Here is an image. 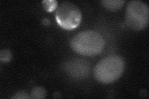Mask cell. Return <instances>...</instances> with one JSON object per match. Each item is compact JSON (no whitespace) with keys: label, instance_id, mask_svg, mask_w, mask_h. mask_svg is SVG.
Returning <instances> with one entry per match:
<instances>
[{"label":"cell","instance_id":"cell-1","mask_svg":"<svg viewBox=\"0 0 149 99\" xmlns=\"http://www.w3.org/2000/svg\"><path fill=\"white\" fill-rule=\"evenodd\" d=\"M70 46L78 54L93 56L101 52L104 46V41L100 33L94 30H85L73 37Z\"/></svg>","mask_w":149,"mask_h":99},{"label":"cell","instance_id":"cell-2","mask_svg":"<svg viewBox=\"0 0 149 99\" xmlns=\"http://www.w3.org/2000/svg\"><path fill=\"white\" fill-rule=\"evenodd\" d=\"M124 61L120 56H106L95 66L94 76L97 81L101 83H111L120 77L124 72Z\"/></svg>","mask_w":149,"mask_h":99},{"label":"cell","instance_id":"cell-3","mask_svg":"<svg viewBox=\"0 0 149 99\" xmlns=\"http://www.w3.org/2000/svg\"><path fill=\"white\" fill-rule=\"evenodd\" d=\"M125 19L127 26L134 30H142L147 27L149 21V8L140 0H133L127 5Z\"/></svg>","mask_w":149,"mask_h":99},{"label":"cell","instance_id":"cell-4","mask_svg":"<svg viewBox=\"0 0 149 99\" xmlns=\"http://www.w3.org/2000/svg\"><path fill=\"white\" fill-rule=\"evenodd\" d=\"M55 19L58 25L63 29L72 30L80 25L81 14L75 4L65 1L60 4L56 10Z\"/></svg>","mask_w":149,"mask_h":99},{"label":"cell","instance_id":"cell-5","mask_svg":"<svg viewBox=\"0 0 149 99\" xmlns=\"http://www.w3.org/2000/svg\"><path fill=\"white\" fill-rule=\"evenodd\" d=\"M125 2L124 0H103L101 1V3L109 10L116 11L123 7Z\"/></svg>","mask_w":149,"mask_h":99},{"label":"cell","instance_id":"cell-6","mask_svg":"<svg viewBox=\"0 0 149 99\" xmlns=\"http://www.w3.org/2000/svg\"><path fill=\"white\" fill-rule=\"evenodd\" d=\"M46 93V91L43 87H36L32 90L30 97L31 98H44Z\"/></svg>","mask_w":149,"mask_h":99},{"label":"cell","instance_id":"cell-7","mask_svg":"<svg viewBox=\"0 0 149 99\" xmlns=\"http://www.w3.org/2000/svg\"><path fill=\"white\" fill-rule=\"evenodd\" d=\"M58 2L55 0H44L42 1L44 8L47 11L52 12L57 7Z\"/></svg>","mask_w":149,"mask_h":99},{"label":"cell","instance_id":"cell-8","mask_svg":"<svg viewBox=\"0 0 149 99\" xmlns=\"http://www.w3.org/2000/svg\"><path fill=\"white\" fill-rule=\"evenodd\" d=\"M12 53L9 50H2L0 52V60L3 62H8L12 59Z\"/></svg>","mask_w":149,"mask_h":99},{"label":"cell","instance_id":"cell-9","mask_svg":"<svg viewBox=\"0 0 149 99\" xmlns=\"http://www.w3.org/2000/svg\"><path fill=\"white\" fill-rule=\"evenodd\" d=\"M31 98L30 96H29V94H28L26 91H21L17 92L16 94L14 95L11 98H18V99H27Z\"/></svg>","mask_w":149,"mask_h":99},{"label":"cell","instance_id":"cell-10","mask_svg":"<svg viewBox=\"0 0 149 99\" xmlns=\"http://www.w3.org/2000/svg\"><path fill=\"white\" fill-rule=\"evenodd\" d=\"M44 24L45 25H49V23H50V22L48 21V19H44Z\"/></svg>","mask_w":149,"mask_h":99}]
</instances>
